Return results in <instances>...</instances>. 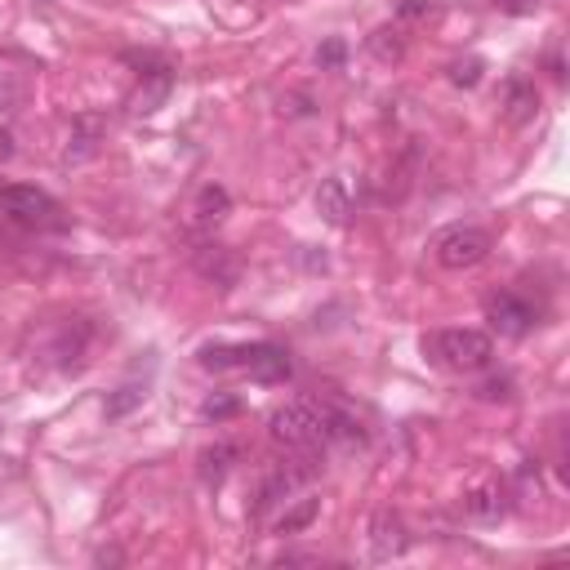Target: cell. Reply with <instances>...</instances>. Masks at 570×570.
Here are the masks:
<instances>
[{"mask_svg":"<svg viewBox=\"0 0 570 570\" xmlns=\"http://www.w3.org/2000/svg\"><path fill=\"white\" fill-rule=\"evenodd\" d=\"M267 437L295 455H317V450H326V437H330V406L285 401L267 415Z\"/></svg>","mask_w":570,"mask_h":570,"instance_id":"1","label":"cell"},{"mask_svg":"<svg viewBox=\"0 0 570 570\" xmlns=\"http://www.w3.org/2000/svg\"><path fill=\"white\" fill-rule=\"evenodd\" d=\"M424 353L455 375H477L495 362V335L472 330V326H455V330H437L432 339H424Z\"/></svg>","mask_w":570,"mask_h":570,"instance_id":"2","label":"cell"},{"mask_svg":"<svg viewBox=\"0 0 570 570\" xmlns=\"http://www.w3.org/2000/svg\"><path fill=\"white\" fill-rule=\"evenodd\" d=\"M490 250H495V241L477 223H450V227H441L432 236V258L446 272H472V267H481L490 258Z\"/></svg>","mask_w":570,"mask_h":570,"instance_id":"3","label":"cell"},{"mask_svg":"<svg viewBox=\"0 0 570 570\" xmlns=\"http://www.w3.org/2000/svg\"><path fill=\"white\" fill-rule=\"evenodd\" d=\"M486 322H490V335H499V339H526L535 330L539 313L517 291H499L486 299Z\"/></svg>","mask_w":570,"mask_h":570,"instance_id":"4","label":"cell"},{"mask_svg":"<svg viewBox=\"0 0 570 570\" xmlns=\"http://www.w3.org/2000/svg\"><path fill=\"white\" fill-rule=\"evenodd\" d=\"M313 472L317 468H299V464H276L267 477H263V486H258V503H254V512L258 517H267L272 508H281V503H291L308 481H313Z\"/></svg>","mask_w":570,"mask_h":570,"instance_id":"5","label":"cell"},{"mask_svg":"<svg viewBox=\"0 0 570 570\" xmlns=\"http://www.w3.org/2000/svg\"><path fill=\"white\" fill-rule=\"evenodd\" d=\"M0 210H6L10 218L19 223H50L59 214L54 196L32 187V183H10V187H0Z\"/></svg>","mask_w":570,"mask_h":570,"instance_id":"6","label":"cell"},{"mask_svg":"<svg viewBox=\"0 0 570 570\" xmlns=\"http://www.w3.org/2000/svg\"><path fill=\"white\" fill-rule=\"evenodd\" d=\"M459 508H464V517H468V521H477V526H495V521L508 512V490H503V481H499V477H477V481L464 490Z\"/></svg>","mask_w":570,"mask_h":570,"instance_id":"7","label":"cell"},{"mask_svg":"<svg viewBox=\"0 0 570 570\" xmlns=\"http://www.w3.org/2000/svg\"><path fill=\"white\" fill-rule=\"evenodd\" d=\"M241 370L254 384H285L291 379V353L281 344H241Z\"/></svg>","mask_w":570,"mask_h":570,"instance_id":"8","label":"cell"},{"mask_svg":"<svg viewBox=\"0 0 570 570\" xmlns=\"http://www.w3.org/2000/svg\"><path fill=\"white\" fill-rule=\"evenodd\" d=\"M406 548H410V535H406L401 512L379 508L375 521H370V557H375V561H393V557H401Z\"/></svg>","mask_w":570,"mask_h":570,"instance_id":"9","label":"cell"},{"mask_svg":"<svg viewBox=\"0 0 570 570\" xmlns=\"http://www.w3.org/2000/svg\"><path fill=\"white\" fill-rule=\"evenodd\" d=\"M322 517V499L317 495H299V499H291V503H281V512L272 517V535H304L313 521Z\"/></svg>","mask_w":570,"mask_h":570,"instance_id":"10","label":"cell"},{"mask_svg":"<svg viewBox=\"0 0 570 570\" xmlns=\"http://www.w3.org/2000/svg\"><path fill=\"white\" fill-rule=\"evenodd\" d=\"M227 210H232L227 187L205 183V187L196 192V201H192V227H196V232H214V227L227 218Z\"/></svg>","mask_w":570,"mask_h":570,"instance_id":"11","label":"cell"},{"mask_svg":"<svg viewBox=\"0 0 570 570\" xmlns=\"http://www.w3.org/2000/svg\"><path fill=\"white\" fill-rule=\"evenodd\" d=\"M317 210L330 218V223H348L353 218V192H348V179L344 174H330V179H322V187H317Z\"/></svg>","mask_w":570,"mask_h":570,"instance_id":"12","label":"cell"},{"mask_svg":"<svg viewBox=\"0 0 570 570\" xmlns=\"http://www.w3.org/2000/svg\"><path fill=\"white\" fill-rule=\"evenodd\" d=\"M143 81H147V85H143V90L130 99V108H134L139 116H152V112H156V108L170 99V90H174V72H170V68H161V72H147Z\"/></svg>","mask_w":570,"mask_h":570,"instance_id":"13","label":"cell"},{"mask_svg":"<svg viewBox=\"0 0 570 570\" xmlns=\"http://www.w3.org/2000/svg\"><path fill=\"white\" fill-rule=\"evenodd\" d=\"M535 112H539V94H535V85H526V81H508V85H503V116H508V125H526Z\"/></svg>","mask_w":570,"mask_h":570,"instance_id":"14","label":"cell"},{"mask_svg":"<svg viewBox=\"0 0 570 570\" xmlns=\"http://www.w3.org/2000/svg\"><path fill=\"white\" fill-rule=\"evenodd\" d=\"M236 459H241V446H232V441H214L210 450H201V477H205V481H218Z\"/></svg>","mask_w":570,"mask_h":570,"instance_id":"15","label":"cell"},{"mask_svg":"<svg viewBox=\"0 0 570 570\" xmlns=\"http://www.w3.org/2000/svg\"><path fill=\"white\" fill-rule=\"evenodd\" d=\"M77 147H68V156H63V165H77V161H85V156H94L99 152V121H90V116H81L77 121V139H72Z\"/></svg>","mask_w":570,"mask_h":570,"instance_id":"16","label":"cell"},{"mask_svg":"<svg viewBox=\"0 0 570 570\" xmlns=\"http://www.w3.org/2000/svg\"><path fill=\"white\" fill-rule=\"evenodd\" d=\"M201 366L205 370H232V366H241V348H232V344H205L201 348Z\"/></svg>","mask_w":570,"mask_h":570,"instance_id":"17","label":"cell"},{"mask_svg":"<svg viewBox=\"0 0 570 570\" xmlns=\"http://www.w3.org/2000/svg\"><path fill=\"white\" fill-rule=\"evenodd\" d=\"M143 397H147V393H143L139 384H125V388H121V397H112V401H108V419H121V415H130V410H134Z\"/></svg>","mask_w":570,"mask_h":570,"instance_id":"18","label":"cell"},{"mask_svg":"<svg viewBox=\"0 0 570 570\" xmlns=\"http://www.w3.org/2000/svg\"><path fill=\"white\" fill-rule=\"evenodd\" d=\"M370 54H375L379 63H397V59H401V41L388 45V32H375V37H370Z\"/></svg>","mask_w":570,"mask_h":570,"instance_id":"19","label":"cell"},{"mask_svg":"<svg viewBox=\"0 0 570 570\" xmlns=\"http://www.w3.org/2000/svg\"><path fill=\"white\" fill-rule=\"evenodd\" d=\"M450 81H455V85H477V81H481V59L455 63V68H450Z\"/></svg>","mask_w":570,"mask_h":570,"instance_id":"20","label":"cell"},{"mask_svg":"<svg viewBox=\"0 0 570 570\" xmlns=\"http://www.w3.org/2000/svg\"><path fill=\"white\" fill-rule=\"evenodd\" d=\"M477 397H486V401H508V397H512V379H486V384L477 388Z\"/></svg>","mask_w":570,"mask_h":570,"instance_id":"21","label":"cell"},{"mask_svg":"<svg viewBox=\"0 0 570 570\" xmlns=\"http://www.w3.org/2000/svg\"><path fill=\"white\" fill-rule=\"evenodd\" d=\"M201 415H205V419H227V415H236V397H210V401L201 406Z\"/></svg>","mask_w":570,"mask_h":570,"instance_id":"22","label":"cell"},{"mask_svg":"<svg viewBox=\"0 0 570 570\" xmlns=\"http://www.w3.org/2000/svg\"><path fill=\"white\" fill-rule=\"evenodd\" d=\"M317 63L322 68H339L344 63V41H330L326 50H317Z\"/></svg>","mask_w":570,"mask_h":570,"instance_id":"23","label":"cell"},{"mask_svg":"<svg viewBox=\"0 0 570 570\" xmlns=\"http://www.w3.org/2000/svg\"><path fill=\"white\" fill-rule=\"evenodd\" d=\"M108 561H121V552H116V548H103V552H99V566H108Z\"/></svg>","mask_w":570,"mask_h":570,"instance_id":"24","label":"cell"}]
</instances>
